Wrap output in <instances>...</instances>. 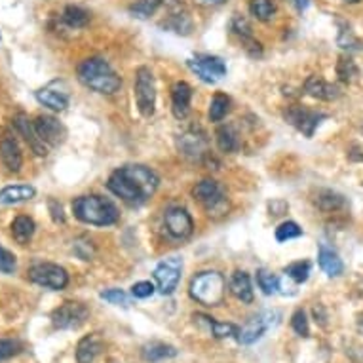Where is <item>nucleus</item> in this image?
I'll return each instance as SVG.
<instances>
[{"instance_id":"f257e3e1","label":"nucleus","mask_w":363,"mask_h":363,"mask_svg":"<svg viewBox=\"0 0 363 363\" xmlns=\"http://www.w3.org/2000/svg\"><path fill=\"white\" fill-rule=\"evenodd\" d=\"M160 185V179L150 167L141 164L118 167L108 177V191L130 206H141L152 198Z\"/></svg>"},{"instance_id":"f03ea898","label":"nucleus","mask_w":363,"mask_h":363,"mask_svg":"<svg viewBox=\"0 0 363 363\" xmlns=\"http://www.w3.org/2000/svg\"><path fill=\"white\" fill-rule=\"evenodd\" d=\"M78 80L89 88L91 91L103 94V96H113L122 86V80L108 65L107 60L103 57H88L84 60L77 69Z\"/></svg>"},{"instance_id":"7ed1b4c3","label":"nucleus","mask_w":363,"mask_h":363,"mask_svg":"<svg viewBox=\"0 0 363 363\" xmlns=\"http://www.w3.org/2000/svg\"><path fill=\"white\" fill-rule=\"evenodd\" d=\"M72 213H74V217L78 220L94 226L114 225L120 219L118 208L111 200L97 196V194H88V196L77 198L72 202Z\"/></svg>"},{"instance_id":"20e7f679","label":"nucleus","mask_w":363,"mask_h":363,"mask_svg":"<svg viewBox=\"0 0 363 363\" xmlns=\"http://www.w3.org/2000/svg\"><path fill=\"white\" fill-rule=\"evenodd\" d=\"M226 281L219 272H200L192 278L191 295L203 306H217L223 303Z\"/></svg>"},{"instance_id":"39448f33","label":"nucleus","mask_w":363,"mask_h":363,"mask_svg":"<svg viewBox=\"0 0 363 363\" xmlns=\"http://www.w3.org/2000/svg\"><path fill=\"white\" fill-rule=\"evenodd\" d=\"M192 196L206 211L209 217H223L228 211V198H226L223 186L213 179H203L192 189Z\"/></svg>"},{"instance_id":"423d86ee","label":"nucleus","mask_w":363,"mask_h":363,"mask_svg":"<svg viewBox=\"0 0 363 363\" xmlns=\"http://www.w3.org/2000/svg\"><path fill=\"white\" fill-rule=\"evenodd\" d=\"M133 94H135V103H138L139 113L143 114L145 118H150L156 108V84L149 67H139L138 71H135Z\"/></svg>"},{"instance_id":"0eeeda50","label":"nucleus","mask_w":363,"mask_h":363,"mask_svg":"<svg viewBox=\"0 0 363 363\" xmlns=\"http://www.w3.org/2000/svg\"><path fill=\"white\" fill-rule=\"evenodd\" d=\"M27 276L33 284L44 287V289H52V291H61L69 286L67 270L54 262H38L29 268Z\"/></svg>"},{"instance_id":"6e6552de","label":"nucleus","mask_w":363,"mask_h":363,"mask_svg":"<svg viewBox=\"0 0 363 363\" xmlns=\"http://www.w3.org/2000/svg\"><path fill=\"white\" fill-rule=\"evenodd\" d=\"M209 139L208 133L200 128V125H191L185 131H181L177 138V149L179 152L191 160H203L208 152Z\"/></svg>"},{"instance_id":"1a4fd4ad","label":"nucleus","mask_w":363,"mask_h":363,"mask_svg":"<svg viewBox=\"0 0 363 363\" xmlns=\"http://www.w3.org/2000/svg\"><path fill=\"white\" fill-rule=\"evenodd\" d=\"M88 315L89 310L82 303L67 301V303L60 304L52 312L50 320H52V325L55 329H60V331H71V329H78L80 325H84L86 320H88Z\"/></svg>"},{"instance_id":"9d476101","label":"nucleus","mask_w":363,"mask_h":363,"mask_svg":"<svg viewBox=\"0 0 363 363\" xmlns=\"http://www.w3.org/2000/svg\"><path fill=\"white\" fill-rule=\"evenodd\" d=\"M284 118H286L287 124L297 128L304 138H312L314 131L318 130V125L328 118V114L320 113V111H312V108L303 107V105H293V107H287V111L284 113Z\"/></svg>"},{"instance_id":"9b49d317","label":"nucleus","mask_w":363,"mask_h":363,"mask_svg":"<svg viewBox=\"0 0 363 363\" xmlns=\"http://www.w3.org/2000/svg\"><path fill=\"white\" fill-rule=\"evenodd\" d=\"M181 270H183V261L179 257H169L155 268V280L162 295H172L177 289Z\"/></svg>"},{"instance_id":"f8f14e48","label":"nucleus","mask_w":363,"mask_h":363,"mask_svg":"<svg viewBox=\"0 0 363 363\" xmlns=\"http://www.w3.org/2000/svg\"><path fill=\"white\" fill-rule=\"evenodd\" d=\"M33 124H35V130L36 133H38V138L48 145V149H52V147H60V145L65 141L67 138L65 125L61 124L60 120L55 118V116H50V114H38V116L33 120Z\"/></svg>"},{"instance_id":"ddd939ff","label":"nucleus","mask_w":363,"mask_h":363,"mask_svg":"<svg viewBox=\"0 0 363 363\" xmlns=\"http://www.w3.org/2000/svg\"><path fill=\"white\" fill-rule=\"evenodd\" d=\"M164 223H166L167 234L175 240H186L194 230V223H192L191 213L185 208L173 206L164 215Z\"/></svg>"},{"instance_id":"4468645a","label":"nucleus","mask_w":363,"mask_h":363,"mask_svg":"<svg viewBox=\"0 0 363 363\" xmlns=\"http://www.w3.org/2000/svg\"><path fill=\"white\" fill-rule=\"evenodd\" d=\"M189 67L192 72H196L203 82L213 84L226 74L225 61L217 55H196L194 60H189Z\"/></svg>"},{"instance_id":"2eb2a0df","label":"nucleus","mask_w":363,"mask_h":363,"mask_svg":"<svg viewBox=\"0 0 363 363\" xmlns=\"http://www.w3.org/2000/svg\"><path fill=\"white\" fill-rule=\"evenodd\" d=\"M276 318H278V312H270V310L253 315L250 322L240 329L238 340L242 342V345H253V342H257V340L261 339L262 335L267 333L268 328H272V325H274Z\"/></svg>"},{"instance_id":"dca6fc26","label":"nucleus","mask_w":363,"mask_h":363,"mask_svg":"<svg viewBox=\"0 0 363 363\" xmlns=\"http://www.w3.org/2000/svg\"><path fill=\"white\" fill-rule=\"evenodd\" d=\"M13 128H16V131H18L19 135L27 141V145H29L30 150H33L36 156L48 155V145L38 138V133H36L35 130V124H33V120H29L27 114H16V116H13Z\"/></svg>"},{"instance_id":"f3484780","label":"nucleus","mask_w":363,"mask_h":363,"mask_svg":"<svg viewBox=\"0 0 363 363\" xmlns=\"http://www.w3.org/2000/svg\"><path fill=\"white\" fill-rule=\"evenodd\" d=\"M0 158L8 167V172L12 173H18L23 166V155L19 149L18 139L10 130H4L0 135Z\"/></svg>"},{"instance_id":"a211bd4d","label":"nucleus","mask_w":363,"mask_h":363,"mask_svg":"<svg viewBox=\"0 0 363 363\" xmlns=\"http://www.w3.org/2000/svg\"><path fill=\"white\" fill-rule=\"evenodd\" d=\"M192 88L183 80H179L172 86V111L177 120H185L191 113Z\"/></svg>"},{"instance_id":"6ab92c4d","label":"nucleus","mask_w":363,"mask_h":363,"mask_svg":"<svg viewBox=\"0 0 363 363\" xmlns=\"http://www.w3.org/2000/svg\"><path fill=\"white\" fill-rule=\"evenodd\" d=\"M304 91H306L310 97L320 99V101H335V99L340 96L339 86H335V84L331 82H325V80H323L322 77H318V74H312V77L306 78V82H304Z\"/></svg>"},{"instance_id":"aec40b11","label":"nucleus","mask_w":363,"mask_h":363,"mask_svg":"<svg viewBox=\"0 0 363 363\" xmlns=\"http://www.w3.org/2000/svg\"><path fill=\"white\" fill-rule=\"evenodd\" d=\"M103 350V339L97 333L86 335L80 339L77 346V362L91 363Z\"/></svg>"},{"instance_id":"412c9836","label":"nucleus","mask_w":363,"mask_h":363,"mask_svg":"<svg viewBox=\"0 0 363 363\" xmlns=\"http://www.w3.org/2000/svg\"><path fill=\"white\" fill-rule=\"evenodd\" d=\"M228 289L233 293L234 297L242 301V303H253V287H251L250 276L242 272V270H236L230 280H228Z\"/></svg>"},{"instance_id":"4be33fe9","label":"nucleus","mask_w":363,"mask_h":363,"mask_svg":"<svg viewBox=\"0 0 363 363\" xmlns=\"http://www.w3.org/2000/svg\"><path fill=\"white\" fill-rule=\"evenodd\" d=\"M35 96L36 101L44 105V107H48L50 111H54V113H63L69 107V96L63 94V91H55L52 88H42L36 91Z\"/></svg>"},{"instance_id":"5701e85b","label":"nucleus","mask_w":363,"mask_h":363,"mask_svg":"<svg viewBox=\"0 0 363 363\" xmlns=\"http://www.w3.org/2000/svg\"><path fill=\"white\" fill-rule=\"evenodd\" d=\"M318 264L329 278H337V276L345 272V264L340 261V257L333 250L325 247V245H322L320 251H318Z\"/></svg>"},{"instance_id":"b1692460","label":"nucleus","mask_w":363,"mask_h":363,"mask_svg":"<svg viewBox=\"0 0 363 363\" xmlns=\"http://www.w3.org/2000/svg\"><path fill=\"white\" fill-rule=\"evenodd\" d=\"M162 27L175 35L185 36L192 30V19L189 18V13L181 10V4H177V6H172V16L162 23Z\"/></svg>"},{"instance_id":"393cba45","label":"nucleus","mask_w":363,"mask_h":363,"mask_svg":"<svg viewBox=\"0 0 363 363\" xmlns=\"http://www.w3.org/2000/svg\"><path fill=\"white\" fill-rule=\"evenodd\" d=\"M35 186L30 185H10L0 189V203L13 206V203L27 202L30 198H35Z\"/></svg>"},{"instance_id":"a878e982","label":"nucleus","mask_w":363,"mask_h":363,"mask_svg":"<svg viewBox=\"0 0 363 363\" xmlns=\"http://www.w3.org/2000/svg\"><path fill=\"white\" fill-rule=\"evenodd\" d=\"M141 356H143L145 362L158 363L177 356V348L172 345H166V342H149V345L143 346Z\"/></svg>"},{"instance_id":"bb28decb","label":"nucleus","mask_w":363,"mask_h":363,"mask_svg":"<svg viewBox=\"0 0 363 363\" xmlns=\"http://www.w3.org/2000/svg\"><path fill=\"white\" fill-rule=\"evenodd\" d=\"M194 322L206 323L215 339H226V337H236V339H238L240 328H236L234 323L215 322L213 318H209V315L206 314H194Z\"/></svg>"},{"instance_id":"cd10ccee","label":"nucleus","mask_w":363,"mask_h":363,"mask_svg":"<svg viewBox=\"0 0 363 363\" xmlns=\"http://www.w3.org/2000/svg\"><path fill=\"white\" fill-rule=\"evenodd\" d=\"M215 138H217V145L219 149L226 155L230 152H236L240 149V139H238V131L234 130L233 124H223L217 128L215 131Z\"/></svg>"},{"instance_id":"c85d7f7f","label":"nucleus","mask_w":363,"mask_h":363,"mask_svg":"<svg viewBox=\"0 0 363 363\" xmlns=\"http://www.w3.org/2000/svg\"><path fill=\"white\" fill-rule=\"evenodd\" d=\"M35 220L29 215H18L12 223V236L19 245H27L35 234Z\"/></svg>"},{"instance_id":"c756f323","label":"nucleus","mask_w":363,"mask_h":363,"mask_svg":"<svg viewBox=\"0 0 363 363\" xmlns=\"http://www.w3.org/2000/svg\"><path fill=\"white\" fill-rule=\"evenodd\" d=\"M61 21L71 29H84L89 21V13L80 6H65L61 13Z\"/></svg>"},{"instance_id":"7c9ffc66","label":"nucleus","mask_w":363,"mask_h":363,"mask_svg":"<svg viewBox=\"0 0 363 363\" xmlns=\"http://www.w3.org/2000/svg\"><path fill=\"white\" fill-rule=\"evenodd\" d=\"M315 206L322 211H337V209L345 208L346 200L342 194L333 191H320L315 196Z\"/></svg>"},{"instance_id":"2f4dec72","label":"nucleus","mask_w":363,"mask_h":363,"mask_svg":"<svg viewBox=\"0 0 363 363\" xmlns=\"http://www.w3.org/2000/svg\"><path fill=\"white\" fill-rule=\"evenodd\" d=\"M164 4V0H135L130 6V13L138 19H149L158 12V8Z\"/></svg>"},{"instance_id":"473e14b6","label":"nucleus","mask_w":363,"mask_h":363,"mask_svg":"<svg viewBox=\"0 0 363 363\" xmlns=\"http://www.w3.org/2000/svg\"><path fill=\"white\" fill-rule=\"evenodd\" d=\"M230 111V99L225 94H215L211 103H209V120L211 122H220Z\"/></svg>"},{"instance_id":"72a5a7b5","label":"nucleus","mask_w":363,"mask_h":363,"mask_svg":"<svg viewBox=\"0 0 363 363\" xmlns=\"http://www.w3.org/2000/svg\"><path fill=\"white\" fill-rule=\"evenodd\" d=\"M250 13L259 21H270L276 13L274 2L272 0H251Z\"/></svg>"},{"instance_id":"f704fd0d","label":"nucleus","mask_w":363,"mask_h":363,"mask_svg":"<svg viewBox=\"0 0 363 363\" xmlns=\"http://www.w3.org/2000/svg\"><path fill=\"white\" fill-rule=\"evenodd\" d=\"M257 284L261 287V291L264 295H274L280 289V278L276 274H272L270 270L267 268H261V270H257Z\"/></svg>"},{"instance_id":"c9c22d12","label":"nucleus","mask_w":363,"mask_h":363,"mask_svg":"<svg viewBox=\"0 0 363 363\" xmlns=\"http://www.w3.org/2000/svg\"><path fill=\"white\" fill-rule=\"evenodd\" d=\"M310 270H312V264L308 261H297L291 262L289 267H286V276L287 278H291L295 284H304V281L308 280Z\"/></svg>"},{"instance_id":"e433bc0d","label":"nucleus","mask_w":363,"mask_h":363,"mask_svg":"<svg viewBox=\"0 0 363 363\" xmlns=\"http://www.w3.org/2000/svg\"><path fill=\"white\" fill-rule=\"evenodd\" d=\"M357 72L359 71H357V65L354 63V60L348 57V55H342L339 63H337V77H339L340 82L350 84L357 77Z\"/></svg>"},{"instance_id":"4c0bfd02","label":"nucleus","mask_w":363,"mask_h":363,"mask_svg":"<svg viewBox=\"0 0 363 363\" xmlns=\"http://www.w3.org/2000/svg\"><path fill=\"white\" fill-rule=\"evenodd\" d=\"M72 251H74V255L78 259H82V261H91L94 255H96V244L91 242L86 236H80L72 242Z\"/></svg>"},{"instance_id":"58836bf2","label":"nucleus","mask_w":363,"mask_h":363,"mask_svg":"<svg viewBox=\"0 0 363 363\" xmlns=\"http://www.w3.org/2000/svg\"><path fill=\"white\" fill-rule=\"evenodd\" d=\"M298 236H303V228H301L297 223H293V220L281 223V225L276 228V240H278V242H287V240L298 238Z\"/></svg>"},{"instance_id":"ea45409f","label":"nucleus","mask_w":363,"mask_h":363,"mask_svg":"<svg viewBox=\"0 0 363 363\" xmlns=\"http://www.w3.org/2000/svg\"><path fill=\"white\" fill-rule=\"evenodd\" d=\"M21 350H23V345L18 339H0V362L18 356Z\"/></svg>"},{"instance_id":"a19ab883","label":"nucleus","mask_w":363,"mask_h":363,"mask_svg":"<svg viewBox=\"0 0 363 363\" xmlns=\"http://www.w3.org/2000/svg\"><path fill=\"white\" fill-rule=\"evenodd\" d=\"M291 328L293 331L301 337H308L310 328H308V318H306V312L304 310H297L291 318Z\"/></svg>"},{"instance_id":"79ce46f5","label":"nucleus","mask_w":363,"mask_h":363,"mask_svg":"<svg viewBox=\"0 0 363 363\" xmlns=\"http://www.w3.org/2000/svg\"><path fill=\"white\" fill-rule=\"evenodd\" d=\"M16 267H18L16 255H13L12 251H8L6 247L0 245V272L2 274H12Z\"/></svg>"},{"instance_id":"37998d69","label":"nucleus","mask_w":363,"mask_h":363,"mask_svg":"<svg viewBox=\"0 0 363 363\" xmlns=\"http://www.w3.org/2000/svg\"><path fill=\"white\" fill-rule=\"evenodd\" d=\"M230 30H233L234 35L240 36V40H245V38H251L253 33H251V25L250 21L242 16H236L233 19V23H230Z\"/></svg>"},{"instance_id":"c03bdc74","label":"nucleus","mask_w":363,"mask_h":363,"mask_svg":"<svg viewBox=\"0 0 363 363\" xmlns=\"http://www.w3.org/2000/svg\"><path fill=\"white\" fill-rule=\"evenodd\" d=\"M101 298L111 304H118V306H128L130 304V297L122 289H107V291L101 293Z\"/></svg>"},{"instance_id":"a18cd8bd","label":"nucleus","mask_w":363,"mask_h":363,"mask_svg":"<svg viewBox=\"0 0 363 363\" xmlns=\"http://www.w3.org/2000/svg\"><path fill=\"white\" fill-rule=\"evenodd\" d=\"M155 293V286L150 281H138L131 286V295L135 298H149Z\"/></svg>"},{"instance_id":"49530a36","label":"nucleus","mask_w":363,"mask_h":363,"mask_svg":"<svg viewBox=\"0 0 363 363\" xmlns=\"http://www.w3.org/2000/svg\"><path fill=\"white\" fill-rule=\"evenodd\" d=\"M48 211H50V217L54 220L55 225H63L65 223V211H63V206H61L57 200L54 198H50L48 200Z\"/></svg>"},{"instance_id":"de8ad7c7","label":"nucleus","mask_w":363,"mask_h":363,"mask_svg":"<svg viewBox=\"0 0 363 363\" xmlns=\"http://www.w3.org/2000/svg\"><path fill=\"white\" fill-rule=\"evenodd\" d=\"M242 46H244V50L251 55V57H261L262 55L261 42L255 40L253 36H251V38H245V40H242Z\"/></svg>"},{"instance_id":"09e8293b","label":"nucleus","mask_w":363,"mask_h":363,"mask_svg":"<svg viewBox=\"0 0 363 363\" xmlns=\"http://www.w3.org/2000/svg\"><path fill=\"white\" fill-rule=\"evenodd\" d=\"M291 4L297 8V12H304V10L308 8L310 0H291Z\"/></svg>"},{"instance_id":"8fccbe9b","label":"nucleus","mask_w":363,"mask_h":363,"mask_svg":"<svg viewBox=\"0 0 363 363\" xmlns=\"http://www.w3.org/2000/svg\"><path fill=\"white\" fill-rule=\"evenodd\" d=\"M196 2L198 4H202V6H219L225 0H196Z\"/></svg>"},{"instance_id":"3c124183","label":"nucleus","mask_w":363,"mask_h":363,"mask_svg":"<svg viewBox=\"0 0 363 363\" xmlns=\"http://www.w3.org/2000/svg\"><path fill=\"white\" fill-rule=\"evenodd\" d=\"M357 329H359V333H363V315H362V320L357 322Z\"/></svg>"},{"instance_id":"603ef678","label":"nucleus","mask_w":363,"mask_h":363,"mask_svg":"<svg viewBox=\"0 0 363 363\" xmlns=\"http://www.w3.org/2000/svg\"><path fill=\"white\" fill-rule=\"evenodd\" d=\"M346 2H348V4H357L359 0H346Z\"/></svg>"}]
</instances>
